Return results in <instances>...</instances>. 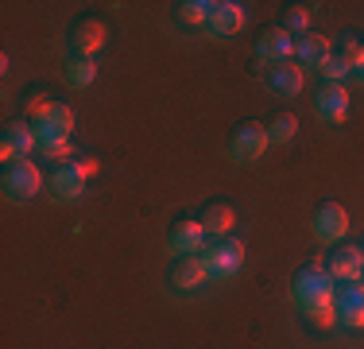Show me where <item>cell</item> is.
<instances>
[{"instance_id":"3957f363","label":"cell","mask_w":364,"mask_h":349,"mask_svg":"<svg viewBox=\"0 0 364 349\" xmlns=\"http://www.w3.org/2000/svg\"><path fill=\"white\" fill-rule=\"evenodd\" d=\"M93 171H97V160H93V155L58 163L55 174H50V194H55L58 202H77V198L85 194V182H90Z\"/></svg>"},{"instance_id":"603a6c76","label":"cell","mask_w":364,"mask_h":349,"mask_svg":"<svg viewBox=\"0 0 364 349\" xmlns=\"http://www.w3.org/2000/svg\"><path fill=\"white\" fill-rule=\"evenodd\" d=\"M210 8H213V0H182V4H178V20L182 24H205V20H210Z\"/></svg>"},{"instance_id":"44dd1931","label":"cell","mask_w":364,"mask_h":349,"mask_svg":"<svg viewBox=\"0 0 364 349\" xmlns=\"http://www.w3.org/2000/svg\"><path fill=\"white\" fill-rule=\"evenodd\" d=\"M294 132H299V117H294V113H279V117H272V125H267V140H272V144H291Z\"/></svg>"},{"instance_id":"9c48e42d","label":"cell","mask_w":364,"mask_h":349,"mask_svg":"<svg viewBox=\"0 0 364 349\" xmlns=\"http://www.w3.org/2000/svg\"><path fill=\"white\" fill-rule=\"evenodd\" d=\"M294 47H299V39L287 28H267L256 39V58L259 63H272V66H283L294 58Z\"/></svg>"},{"instance_id":"ba28073f","label":"cell","mask_w":364,"mask_h":349,"mask_svg":"<svg viewBox=\"0 0 364 349\" xmlns=\"http://www.w3.org/2000/svg\"><path fill=\"white\" fill-rule=\"evenodd\" d=\"M267 125H256V120H245V125H237V132H232V144H229V152H232V160L237 163H252L259 160V155L267 152Z\"/></svg>"},{"instance_id":"4fadbf2b","label":"cell","mask_w":364,"mask_h":349,"mask_svg":"<svg viewBox=\"0 0 364 349\" xmlns=\"http://www.w3.org/2000/svg\"><path fill=\"white\" fill-rule=\"evenodd\" d=\"M245 20H248L245 4H237V0H213L210 20H205V31L225 39V35H237L240 28H245Z\"/></svg>"},{"instance_id":"277c9868","label":"cell","mask_w":364,"mask_h":349,"mask_svg":"<svg viewBox=\"0 0 364 349\" xmlns=\"http://www.w3.org/2000/svg\"><path fill=\"white\" fill-rule=\"evenodd\" d=\"M202 268H205V279H232L245 268V241H237V237L213 241L202 252Z\"/></svg>"},{"instance_id":"ffe728a7","label":"cell","mask_w":364,"mask_h":349,"mask_svg":"<svg viewBox=\"0 0 364 349\" xmlns=\"http://www.w3.org/2000/svg\"><path fill=\"white\" fill-rule=\"evenodd\" d=\"M66 82L74 85V90H85V85L97 82V58H70V66H66Z\"/></svg>"},{"instance_id":"9a60e30c","label":"cell","mask_w":364,"mask_h":349,"mask_svg":"<svg viewBox=\"0 0 364 349\" xmlns=\"http://www.w3.org/2000/svg\"><path fill=\"white\" fill-rule=\"evenodd\" d=\"M333 311H337V322L345 330H364V283L341 287L333 299Z\"/></svg>"},{"instance_id":"ac0fdd59","label":"cell","mask_w":364,"mask_h":349,"mask_svg":"<svg viewBox=\"0 0 364 349\" xmlns=\"http://www.w3.org/2000/svg\"><path fill=\"white\" fill-rule=\"evenodd\" d=\"M202 283H205L202 256H175V264H171V287H178V291H198Z\"/></svg>"},{"instance_id":"e0dca14e","label":"cell","mask_w":364,"mask_h":349,"mask_svg":"<svg viewBox=\"0 0 364 349\" xmlns=\"http://www.w3.org/2000/svg\"><path fill=\"white\" fill-rule=\"evenodd\" d=\"M329 55H333V43L322 31H306L299 39V47H294V58H299L302 70H322Z\"/></svg>"},{"instance_id":"8992f818","label":"cell","mask_w":364,"mask_h":349,"mask_svg":"<svg viewBox=\"0 0 364 349\" xmlns=\"http://www.w3.org/2000/svg\"><path fill=\"white\" fill-rule=\"evenodd\" d=\"M326 276L333 279V283H360L364 279V252L360 244H337V249H329L326 256Z\"/></svg>"},{"instance_id":"7402d4cb","label":"cell","mask_w":364,"mask_h":349,"mask_svg":"<svg viewBox=\"0 0 364 349\" xmlns=\"http://www.w3.org/2000/svg\"><path fill=\"white\" fill-rule=\"evenodd\" d=\"M333 55L341 58V63L349 66V70H357L360 55H364V43L357 39V35H341V39H337V47H333Z\"/></svg>"},{"instance_id":"8fae6325","label":"cell","mask_w":364,"mask_h":349,"mask_svg":"<svg viewBox=\"0 0 364 349\" xmlns=\"http://www.w3.org/2000/svg\"><path fill=\"white\" fill-rule=\"evenodd\" d=\"M345 233H349V209L341 202H322L314 209V237L318 241L337 244V241H345Z\"/></svg>"},{"instance_id":"30bf717a","label":"cell","mask_w":364,"mask_h":349,"mask_svg":"<svg viewBox=\"0 0 364 349\" xmlns=\"http://www.w3.org/2000/svg\"><path fill=\"white\" fill-rule=\"evenodd\" d=\"M39 147V136H36V125L31 120H12V125L4 128V144H0V155H4V163H16V160H28L31 152Z\"/></svg>"},{"instance_id":"484cf974","label":"cell","mask_w":364,"mask_h":349,"mask_svg":"<svg viewBox=\"0 0 364 349\" xmlns=\"http://www.w3.org/2000/svg\"><path fill=\"white\" fill-rule=\"evenodd\" d=\"M360 252H364V241H360Z\"/></svg>"},{"instance_id":"5bb4252c","label":"cell","mask_w":364,"mask_h":349,"mask_svg":"<svg viewBox=\"0 0 364 349\" xmlns=\"http://www.w3.org/2000/svg\"><path fill=\"white\" fill-rule=\"evenodd\" d=\"M314 113L326 120V125H341L345 117H349V90L337 82H326L322 90H318L314 98Z\"/></svg>"},{"instance_id":"2e32d148","label":"cell","mask_w":364,"mask_h":349,"mask_svg":"<svg viewBox=\"0 0 364 349\" xmlns=\"http://www.w3.org/2000/svg\"><path fill=\"white\" fill-rule=\"evenodd\" d=\"M267 90L279 93V98H299L302 85H306V70H302L299 63H283V66H272L267 70Z\"/></svg>"},{"instance_id":"d6986e66","label":"cell","mask_w":364,"mask_h":349,"mask_svg":"<svg viewBox=\"0 0 364 349\" xmlns=\"http://www.w3.org/2000/svg\"><path fill=\"white\" fill-rule=\"evenodd\" d=\"M198 222L205 225V233H210L213 241H221V237H229L232 233V225H237V214H232V206H225V202H210L202 209V217Z\"/></svg>"},{"instance_id":"7c38bea8","label":"cell","mask_w":364,"mask_h":349,"mask_svg":"<svg viewBox=\"0 0 364 349\" xmlns=\"http://www.w3.org/2000/svg\"><path fill=\"white\" fill-rule=\"evenodd\" d=\"M105 39H109V28L97 20V16H85V20H77L74 31H70V47H74L77 58H93L101 47H105Z\"/></svg>"},{"instance_id":"6da1fadb","label":"cell","mask_w":364,"mask_h":349,"mask_svg":"<svg viewBox=\"0 0 364 349\" xmlns=\"http://www.w3.org/2000/svg\"><path fill=\"white\" fill-rule=\"evenodd\" d=\"M291 295H294V307L306 314V318L314 322L318 330H329V326L337 322V311H333L337 291H333V279L326 276V268H322V264H306V268H299V272H294Z\"/></svg>"},{"instance_id":"52a82bcc","label":"cell","mask_w":364,"mask_h":349,"mask_svg":"<svg viewBox=\"0 0 364 349\" xmlns=\"http://www.w3.org/2000/svg\"><path fill=\"white\" fill-rule=\"evenodd\" d=\"M205 241H210V233H205V225L198 222V217H178V222L171 225L167 249H171V256H202Z\"/></svg>"},{"instance_id":"5b68a950","label":"cell","mask_w":364,"mask_h":349,"mask_svg":"<svg viewBox=\"0 0 364 349\" xmlns=\"http://www.w3.org/2000/svg\"><path fill=\"white\" fill-rule=\"evenodd\" d=\"M0 187H4L8 202H28V198L39 194L43 174H39V167L31 160H16V163H4V179H0Z\"/></svg>"},{"instance_id":"d4e9b609","label":"cell","mask_w":364,"mask_h":349,"mask_svg":"<svg viewBox=\"0 0 364 349\" xmlns=\"http://www.w3.org/2000/svg\"><path fill=\"white\" fill-rule=\"evenodd\" d=\"M353 78H357V82L364 85V55H360V63H357V70H353Z\"/></svg>"},{"instance_id":"cb8c5ba5","label":"cell","mask_w":364,"mask_h":349,"mask_svg":"<svg viewBox=\"0 0 364 349\" xmlns=\"http://www.w3.org/2000/svg\"><path fill=\"white\" fill-rule=\"evenodd\" d=\"M283 28H287L294 39H302L306 31H314L310 28V8H302V4H291L287 8V20H283Z\"/></svg>"},{"instance_id":"7a4b0ae2","label":"cell","mask_w":364,"mask_h":349,"mask_svg":"<svg viewBox=\"0 0 364 349\" xmlns=\"http://www.w3.org/2000/svg\"><path fill=\"white\" fill-rule=\"evenodd\" d=\"M31 125H36V136H39V152L47 160H66L70 155V132H74L70 105L50 101L39 117H31Z\"/></svg>"}]
</instances>
